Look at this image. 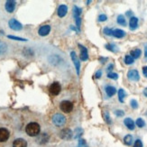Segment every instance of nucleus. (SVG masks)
<instances>
[{
	"label": "nucleus",
	"mask_w": 147,
	"mask_h": 147,
	"mask_svg": "<svg viewBox=\"0 0 147 147\" xmlns=\"http://www.w3.org/2000/svg\"><path fill=\"white\" fill-rule=\"evenodd\" d=\"M40 125L35 122L29 123L25 127V132L29 136H36L40 134Z\"/></svg>",
	"instance_id": "f257e3e1"
},
{
	"label": "nucleus",
	"mask_w": 147,
	"mask_h": 147,
	"mask_svg": "<svg viewBox=\"0 0 147 147\" xmlns=\"http://www.w3.org/2000/svg\"><path fill=\"white\" fill-rule=\"evenodd\" d=\"M53 123L56 126H62L66 123V117L61 114H55L53 117Z\"/></svg>",
	"instance_id": "f03ea898"
},
{
	"label": "nucleus",
	"mask_w": 147,
	"mask_h": 147,
	"mask_svg": "<svg viewBox=\"0 0 147 147\" xmlns=\"http://www.w3.org/2000/svg\"><path fill=\"white\" fill-rule=\"evenodd\" d=\"M60 108L62 112L64 113H71L73 109V104L71 101L68 100H63L60 104Z\"/></svg>",
	"instance_id": "7ed1b4c3"
},
{
	"label": "nucleus",
	"mask_w": 147,
	"mask_h": 147,
	"mask_svg": "<svg viewBox=\"0 0 147 147\" xmlns=\"http://www.w3.org/2000/svg\"><path fill=\"white\" fill-rule=\"evenodd\" d=\"M49 90H50V93L53 96L59 95L61 90V87L60 85V83L59 82H53V84L50 86Z\"/></svg>",
	"instance_id": "20e7f679"
},
{
	"label": "nucleus",
	"mask_w": 147,
	"mask_h": 147,
	"mask_svg": "<svg viewBox=\"0 0 147 147\" xmlns=\"http://www.w3.org/2000/svg\"><path fill=\"white\" fill-rule=\"evenodd\" d=\"M8 24H9V27L13 30H15V31H20L23 29V25L21 23H19L16 19L15 18H12L9 20L8 22Z\"/></svg>",
	"instance_id": "39448f33"
},
{
	"label": "nucleus",
	"mask_w": 147,
	"mask_h": 147,
	"mask_svg": "<svg viewBox=\"0 0 147 147\" xmlns=\"http://www.w3.org/2000/svg\"><path fill=\"white\" fill-rule=\"evenodd\" d=\"M71 60L74 63L75 65V68H76V71H77V74L80 75V62L78 59V57H77V54L75 53V52H71Z\"/></svg>",
	"instance_id": "423d86ee"
},
{
	"label": "nucleus",
	"mask_w": 147,
	"mask_h": 147,
	"mask_svg": "<svg viewBox=\"0 0 147 147\" xmlns=\"http://www.w3.org/2000/svg\"><path fill=\"white\" fill-rule=\"evenodd\" d=\"M127 78L132 81H138L140 80V75L139 72L136 69H131L127 73Z\"/></svg>",
	"instance_id": "0eeeda50"
},
{
	"label": "nucleus",
	"mask_w": 147,
	"mask_h": 147,
	"mask_svg": "<svg viewBox=\"0 0 147 147\" xmlns=\"http://www.w3.org/2000/svg\"><path fill=\"white\" fill-rule=\"evenodd\" d=\"M79 47L80 49V60L82 61H85L88 59V50L86 47H84L81 44H79Z\"/></svg>",
	"instance_id": "6e6552de"
},
{
	"label": "nucleus",
	"mask_w": 147,
	"mask_h": 147,
	"mask_svg": "<svg viewBox=\"0 0 147 147\" xmlns=\"http://www.w3.org/2000/svg\"><path fill=\"white\" fill-rule=\"evenodd\" d=\"M9 131L5 128H0V142H5L9 138Z\"/></svg>",
	"instance_id": "1a4fd4ad"
},
{
	"label": "nucleus",
	"mask_w": 147,
	"mask_h": 147,
	"mask_svg": "<svg viewBox=\"0 0 147 147\" xmlns=\"http://www.w3.org/2000/svg\"><path fill=\"white\" fill-rule=\"evenodd\" d=\"M16 1H13V0H8V1L5 2V10L7 11L8 13H12L14 12L15 8H16Z\"/></svg>",
	"instance_id": "9d476101"
},
{
	"label": "nucleus",
	"mask_w": 147,
	"mask_h": 147,
	"mask_svg": "<svg viewBox=\"0 0 147 147\" xmlns=\"http://www.w3.org/2000/svg\"><path fill=\"white\" fill-rule=\"evenodd\" d=\"M61 137L64 140H69L72 137V132L69 128H65L62 131H61Z\"/></svg>",
	"instance_id": "9b49d317"
},
{
	"label": "nucleus",
	"mask_w": 147,
	"mask_h": 147,
	"mask_svg": "<svg viewBox=\"0 0 147 147\" xmlns=\"http://www.w3.org/2000/svg\"><path fill=\"white\" fill-rule=\"evenodd\" d=\"M13 147H27V143L23 138H17L13 143Z\"/></svg>",
	"instance_id": "f8f14e48"
},
{
	"label": "nucleus",
	"mask_w": 147,
	"mask_h": 147,
	"mask_svg": "<svg viewBox=\"0 0 147 147\" xmlns=\"http://www.w3.org/2000/svg\"><path fill=\"white\" fill-rule=\"evenodd\" d=\"M51 31V26L48 24L46 25H42V26L39 29V31H38V34H39L41 36H46Z\"/></svg>",
	"instance_id": "ddd939ff"
},
{
	"label": "nucleus",
	"mask_w": 147,
	"mask_h": 147,
	"mask_svg": "<svg viewBox=\"0 0 147 147\" xmlns=\"http://www.w3.org/2000/svg\"><path fill=\"white\" fill-rule=\"evenodd\" d=\"M138 26V18L136 16H132L129 21V27L131 30H136Z\"/></svg>",
	"instance_id": "4468645a"
},
{
	"label": "nucleus",
	"mask_w": 147,
	"mask_h": 147,
	"mask_svg": "<svg viewBox=\"0 0 147 147\" xmlns=\"http://www.w3.org/2000/svg\"><path fill=\"white\" fill-rule=\"evenodd\" d=\"M67 12H68V7H67V5H61L59 6V8H58V16L60 17H63V16H65L67 15Z\"/></svg>",
	"instance_id": "2eb2a0df"
},
{
	"label": "nucleus",
	"mask_w": 147,
	"mask_h": 147,
	"mask_svg": "<svg viewBox=\"0 0 147 147\" xmlns=\"http://www.w3.org/2000/svg\"><path fill=\"white\" fill-rule=\"evenodd\" d=\"M124 123H125V126L128 128L129 130H134L135 129V122L131 119V118H129V117H127V118H125V120H124Z\"/></svg>",
	"instance_id": "dca6fc26"
},
{
	"label": "nucleus",
	"mask_w": 147,
	"mask_h": 147,
	"mask_svg": "<svg viewBox=\"0 0 147 147\" xmlns=\"http://www.w3.org/2000/svg\"><path fill=\"white\" fill-rule=\"evenodd\" d=\"M113 36L116 38H123L125 36V32L121 29H116L113 31Z\"/></svg>",
	"instance_id": "f3484780"
},
{
	"label": "nucleus",
	"mask_w": 147,
	"mask_h": 147,
	"mask_svg": "<svg viewBox=\"0 0 147 147\" xmlns=\"http://www.w3.org/2000/svg\"><path fill=\"white\" fill-rule=\"evenodd\" d=\"M116 92H117V89L115 87H113V86L106 87V93L108 97H113V96L116 94Z\"/></svg>",
	"instance_id": "a211bd4d"
},
{
	"label": "nucleus",
	"mask_w": 147,
	"mask_h": 147,
	"mask_svg": "<svg viewBox=\"0 0 147 147\" xmlns=\"http://www.w3.org/2000/svg\"><path fill=\"white\" fill-rule=\"evenodd\" d=\"M130 54H131V56L133 57L134 59H138L139 57L141 56L142 52H141V50H140V49H135V50L131 51Z\"/></svg>",
	"instance_id": "6ab92c4d"
},
{
	"label": "nucleus",
	"mask_w": 147,
	"mask_h": 147,
	"mask_svg": "<svg viewBox=\"0 0 147 147\" xmlns=\"http://www.w3.org/2000/svg\"><path fill=\"white\" fill-rule=\"evenodd\" d=\"M125 96H126L125 91L124 90L123 88H120L119 90H118V99H119V101L121 102V103H123V102H124V99L125 98Z\"/></svg>",
	"instance_id": "aec40b11"
},
{
	"label": "nucleus",
	"mask_w": 147,
	"mask_h": 147,
	"mask_svg": "<svg viewBox=\"0 0 147 147\" xmlns=\"http://www.w3.org/2000/svg\"><path fill=\"white\" fill-rule=\"evenodd\" d=\"M81 11H82V9L80 8V7H78L77 5H75L74 7H73V16H74V17L76 19L80 17V16L81 14Z\"/></svg>",
	"instance_id": "412c9836"
},
{
	"label": "nucleus",
	"mask_w": 147,
	"mask_h": 147,
	"mask_svg": "<svg viewBox=\"0 0 147 147\" xmlns=\"http://www.w3.org/2000/svg\"><path fill=\"white\" fill-rule=\"evenodd\" d=\"M7 51V45L4 42H0V55L5 54Z\"/></svg>",
	"instance_id": "4be33fe9"
},
{
	"label": "nucleus",
	"mask_w": 147,
	"mask_h": 147,
	"mask_svg": "<svg viewBox=\"0 0 147 147\" xmlns=\"http://www.w3.org/2000/svg\"><path fill=\"white\" fill-rule=\"evenodd\" d=\"M106 48L110 51V52H113V53H117L118 52V48L117 47V45H115L113 43H109V44H107L106 45Z\"/></svg>",
	"instance_id": "5701e85b"
},
{
	"label": "nucleus",
	"mask_w": 147,
	"mask_h": 147,
	"mask_svg": "<svg viewBox=\"0 0 147 147\" xmlns=\"http://www.w3.org/2000/svg\"><path fill=\"white\" fill-rule=\"evenodd\" d=\"M117 24H119L120 25H123V26H125V24H126V21H125V18L124 16L122 15H120L117 16Z\"/></svg>",
	"instance_id": "b1692460"
},
{
	"label": "nucleus",
	"mask_w": 147,
	"mask_h": 147,
	"mask_svg": "<svg viewBox=\"0 0 147 147\" xmlns=\"http://www.w3.org/2000/svg\"><path fill=\"white\" fill-rule=\"evenodd\" d=\"M134 58L131 56V55H126L125 57V64H127V65H131V64H133L134 63Z\"/></svg>",
	"instance_id": "393cba45"
},
{
	"label": "nucleus",
	"mask_w": 147,
	"mask_h": 147,
	"mask_svg": "<svg viewBox=\"0 0 147 147\" xmlns=\"http://www.w3.org/2000/svg\"><path fill=\"white\" fill-rule=\"evenodd\" d=\"M124 142H125V144H127V145H131V144H132V142H133V136H130V135L125 136V138H124Z\"/></svg>",
	"instance_id": "a878e982"
},
{
	"label": "nucleus",
	"mask_w": 147,
	"mask_h": 147,
	"mask_svg": "<svg viewBox=\"0 0 147 147\" xmlns=\"http://www.w3.org/2000/svg\"><path fill=\"white\" fill-rule=\"evenodd\" d=\"M107 78L116 80L118 79V74L117 73H114V72H108L107 73Z\"/></svg>",
	"instance_id": "bb28decb"
},
{
	"label": "nucleus",
	"mask_w": 147,
	"mask_h": 147,
	"mask_svg": "<svg viewBox=\"0 0 147 147\" xmlns=\"http://www.w3.org/2000/svg\"><path fill=\"white\" fill-rule=\"evenodd\" d=\"M7 37L9 38V39H13V40H16V41H23V42L27 41V39H24V38H21V37H17V36H14V35H8Z\"/></svg>",
	"instance_id": "cd10ccee"
},
{
	"label": "nucleus",
	"mask_w": 147,
	"mask_h": 147,
	"mask_svg": "<svg viewBox=\"0 0 147 147\" xmlns=\"http://www.w3.org/2000/svg\"><path fill=\"white\" fill-rule=\"evenodd\" d=\"M136 125L138 127H140V128H142V127H144L145 125V123H144V121L142 118H138L136 120Z\"/></svg>",
	"instance_id": "c85d7f7f"
},
{
	"label": "nucleus",
	"mask_w": 147,
	"mask_h": 147,
	"mask_svg": "<svg viewBox=\"0 0 147 147\" xmlns=\"http://www.w3.org/2000/svg\"><path fill=\"white\" fill-rule=\"evenodd\" d=\"M75 138H79V137H80L81 136H82V134H83V130L81 129V128H77L76 129V131H75Z\"/></svg>",
	"instance_id": "c756f323"
},
{
	"label": "nucleus",
	"mask_w": 147,
	"mask_h": 147,
	"mask_svg": "<svg viewBox=\"0 0 147 147\" xmlns=\"http://www.w3.org/2000/svg\"><path fill=\"white\" fill-rule=\"evenodd\" d=\"M130 105H131V107L134 108V109H136V108L138 107V103H137V101L136 99H132L130 101Z\"/></svg>",
	"instance_id": "7c9ffc66"
},
{
	"label": "nucleus",
	"mask_w": 147,
	"mask_h": 147,
	"mask_svg": "<svg viewBox=\"0 0 147 147\" xmlns=\"http://www.w3.org/2000/svg\"><path fill=\"white\" fill-rule=\"evenodd\" d=\"M104 34H107V35H113V30L108 28V27H106L104 29Z\"/></svg>",
	"instance_id": "2f4dec72"
},
{
	"label": "nucleus",
	"mask_w": 147,
	"mask_h": 147,
	"mask_svg": "<svg viewBox=\"0 0 147 147\" xmlns=\"http://www.w3.org/2000/svg\"><path fill=\"white\" fill-rule=\"evenodd\" d=\"M134 147H143V143L141 140H136L135 142V144H134Z\"/></svg>",
	"instance_id": "473e14b6"
},
{
	"label": "nucleus",
	"mask_w": 147,
	"mask_h": 147,
	"mask_svg": "<svg viewBox=\"0 0 147 147\" xmlns=\"http://www.w3.org/2000/svg\"><path fill=\"white\" fill-rule=\"evenodd\" d=\"M78 147H87V144L85 142V140H82L80 139V141H79V145Z\"/></svg>",
	"instance_id": "72a5a7b5"
},
{
	"label": "nucleus",
	"mask_w": 147,
	"mask_h": 147,
	"mask_svg": "<svg viewBox=\"0 0 147 147\" xmlns=\"http://www.w3.org/2000/svg\"><path fill=\"white\" fill-rule=\"evenodd\" d=\"M107 16L106 15H103V14L100 15V16H98V21H99V22H104V21L107 20Z\"/></svg>",
	"instance_id": "f704fd0d"
},
{
	"label": "nucleus",
	"mask_w": 147,
	"mask_h": 147,
	"mask_svg": "<svg viewBox=\"0 0 147 147\" xmlns=\"http://www.w3.org/2000/svg\"><path fill=\"white\" fill-rule=\"evenodd\" d=\"M105 120L107 121V124H111V120H110V117H109L108 112H106V114H105Z\"/></svg>",
	"instance_id": "c9c22d12"
},
{
	"label": "nucleus",
	"mask_w": 147,
	"mask_h": 147,
	"mask_svg": "<svg viewBox=\"0 0 147 147\" xmlns=\"http://www.w3.org/2000/svg\"><path fill=\"white\" fill-rule=\"evenodd\" d=\"M115 114H116L117 117H123L125 113L123 110H117L116 112H115Z\"/></svg>",
	"instance_id": "e433bc0d"
},
{
	"label": "nucleus",
	"mask_w": 147,
	"mask_h": 147,
	"mask_svg": "<svg viewBox=\"0 0 147 147\" xmlns=\"http://www.w3.org/2000/svg\"><path fill=\"white\" fill-rule=\"evenodd\" d=\"M80 24H81V18H80V17L77 18V19H76V24H77V27H78V29H79L80 26ZM79 30H80V29H79Z\"/></svg>",
	"instance_id": "4c0bfd02"
},
{
	"label": "nucleus",
	"mask_w": 147,
	"mask_h": 147,
	"mask_svg": "<svg viewBox=\"0 0 147 147\" xmlns=\"http://www.w3.org/2000/svg\"><path fill=\"white\" fill-rule=\"evenodd\" d=\"M143 73H144V77H146V78H147V66H144L143 68Z\"/></svg>",
	"instance_id": "58836bf2"
},
{
	"label": "nucleus",
	"mask_w": 147,
	"mask_h": 147,
	"mask_svg": "<svg viewBox=\"0 0 147 147\" xmlns=\"http://www.w3.org/2000/svg\"><path fill=\"white\" fill-rule=\"evenodd\" d=\"M101 75H102V71H98L97 73H96V78H97V79H99L100 77H101Z\"/></svg>",
	"instance_id": "ea45409f"
},
{
	"label": "nucleus",
	"mask_w": 147,
	"mask_h": 147,
	"mask_svg": "<svg viewBox=\"0 0 147 147\" xmlns=\"http://www.w3.org/2000/svg\"><path fill=\"white\" fill-rule=\"evenodd\" d=\"M144 57L147 58V43L144 45Z\"/></svg>",
	"instance_id": "a19ab883"
},
{
	"label": "nucleus",
	"mask_w": 147,
	"mask_h": 147,
	"mask_svg": "<svg viewBox=\"0 0 147 147\" xmlns=\"http://www.w3.org/2000/svg\"><path fill=\"white\" fill-rule=\"evenodd\" d=\"M113 67H114V65L113 64H110L109 66L107 67V71H109V72H111V71H112V69H113Z\"/></svg>",
	"instance_id": "79ce46f5"
},
{
	"label": "nucleus",
	"mask_w": 147,
	"mask_h": 147,
	"mask_svg": "<svg viewBox=\"0 0 147 147\" xmlns=\"http://www.w3.org/2000/svg\"><path fill=\"white\" fill-rule=\"evenodd\" d=\"M144 95L145 97L147 98V88H146L144 89Z\"/></svg>",
	"instance_id": "37998d69"
}]
</instances>
